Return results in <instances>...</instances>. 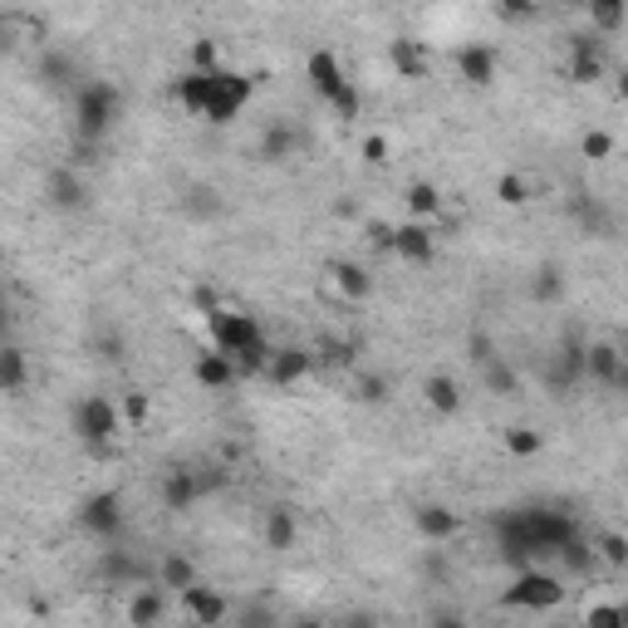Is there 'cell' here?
Returning <instances> with one entry per match:
<instances>
[{"mask_svg": "<svg viewBox=\"0 0 628 628\" xmlns=\"http://www.w3.org/2000/svg\"><path fill=\"white\" fill-rule=\"evenodd\" d=\"M206 329H212V349L226 354V359L236 363L240 379H250V373H266L270 339H266V329H260L256 314H240V310L216 305L212 314H206Z\"/></svg>", "mask_w": 628, "mask_h": 628, "instance_id": "obj_1", "label": "cell"}, {"mask_svg": "<svg viewBox=\"0 0 628 628\" xmlns=\"http://www.w3.org/2000/svg\"><path fill=\"white\" fill-rule=\"evenodd\" d=\"M123 113V93L109 79H79L75 83V133L79 143H103Z\"/></svg>", "mask_w": 628, "mask_h": 628, "instance_id": "obj_2", "label": "cell"}, {"mask_svg": "<svg viewBox=\"0 0 628 628\" xmlns=\"http://www.w3.org/2000/svg\"><path fill=\"white\" fill-rule=\"evenodd\" d=\"M516 520H520V536H526V546L530 554H560L564 546H574L580 540V520L570 516V511H554V506H526V511H516Z\"/></svg>", "mask_w": 628, "mask_h": 628, "instance_id": "obj_3", "label": "cell"}, {"mask_svg": "<svg viewBox=\"0 0 628 628\" xmlns=\"http://www.w3.org/2000/svg\"><path fill=\"white\" fill-rule=\"evenodd\" d=\"M564 604V580L550 570H516L511 584L501 590V609H526V614H546V609H560Z\"/></svg>", "mask_w": 628, "mask_h": 628, "instance_id": "obj_4", "label": "cell"}, {"mask_svg": "<svg viewBox=\"0 0 628 628\" xmlns=\"http://www.w3.org/2000/svg\"><path fill=\"white\" fill-rule=\"evenodd\" d=\"M69 427H75V437L83 447H93V452H109L113 442H119L123 433V417H119V403L103 393H89L75 403V413H69Z\"/></svg>", "mask_w": 628, "mask_h": 628, "instance_id": "obj_5", "label": "cell"}, {"mask_svg": "<svg viewBox=\"0 0 628 628\" xmlns=\"http://www.w3.org/2000/svg\"><path fill=\"white\" fill-rule=\"evenodd\" d=\"M250 99H256V79L240 75V69H216L212 103H206V123H212V128H226V123H236L240 113L250 109Z\"/></svg>", "mask_w": 628, "mask_h": 628, "instance_id": "obj_6", "label": "cell"}, {"mask_svg": "<svg viewBox=\"0 0 628 628\" xmlns=\"http://www.w3.org/2000/svg\"><path fill=\"white\" fill-rule=\"evenodd\" d=\"M75 526L93 540H119L123 536V491H93L79 501Z\"/></svg>", "mask_w": 628, "mask_h": 628, "instance_id": "obj_7", "label": "cell"}, {"mask_svg": "<svg viewBox=\"0 0 628 628\" xmlns=\"http://www.w3.org/2000/svg\"><path fill=\"white\" fill-rule=\"evenodd\" d=\"M89 177L79 172V162H59L45 172V202L55 206V212H83L89 206Z\"/></svg>", "mask_w": 628, "mask_h": 628, "instance_id": "obj_8", "label": "cell"}, {"mask_svg": "<svg viewBox=\"0 0 628 628\" xmlns=\"http://www.w3.org/2000/svg\"><path fill=\"white\" fill-rule=\"evenodd\" d=\"M584 379L599 389H624L628 383V359L614 339H590L584 344Z\"/></svg>", "mask_w": 628, "mask_h": 628, "instance_id": "obj_9", "label": "cell"}, {"mask_svg": "<svg viewBox=\"0 0 628 628\" xmlns=\"http://www.w3.org/2000/svg\"><path fill=\"white\" fill-rule=\"evenodd\" d=\"M609 75V59H604V40L599 35H570V59H564V79L570 83H599Z\"/></svg>", "mask_w": 628, "mask_h": 628, "instance_id": "obj_10", "label": "cell"}, {"mask_svg": "<svg viewBox=\"0 0 628 628\" xmlns=\"http://www.w3.org/2000/svg\"><path fill=\"white\" fill-rule=\"evenodd\" d=\"M389 250L403 260V266H433L437 260V232L427 222L389 226Z\"/></svg>", "mask_w": 628, "mask_h": 628, "instance_id": "obj_11", "label": "cell"}, {"mask_svg": "<svg viewBox=\"0 0 628 628\" xmlns=\"http://www.w3.org/2000/svg\"><path fill=\"white\" fill-rule=\"evenodd\" d=\"M177 599H182L187 619H192L197 628H222L226 619H232V599H226L216 584H206V580H197L192 590H182Z\"/></svg>", "mask_w": 628, "mask_h": 628, "instance_id": "obj_12", "label": "cell"}, {"mask_svg": "<svg viewBox=\"0 0 628 628\" xmlns=\"http://www.w3.org/2000/svg\"><path fill=\"white\" fill-rule=\"evenodd\" d=\"M206 491H212V486H206L192 467H172V471H162V481H157V501H162V511H172V516L192 511Z\"/></svg>", "mask_w": 628, "mask_h": 628, "instance_id": "obj_13", "label": "cell"}, {"mask_svg": "<svg viewBox=\"0 0 628 628\" xmlns=\"http://www.w3.org/2000/svg\"><path fill=\"white\" fill-rule=\"evenodd\" d=\"M413 530L427 546H447V540L462 536V516H457L452 506H442V501H423V506L413 511Z\"/></svg>", "mask_w": 628, "mask_h": 628, "instance_id": "obj_14", "label": "cell"}, {"mask_svg": "<svg viewBox=\"0 0 628 628\" xmlns=\"http://www.w3.org/2000/svg\"><path fill=\"white\" fill-rule=\"evenodd\" d=\"M305 83H310L314 99L329 103L334 93L349 83V69L339 65V55H334V49H310V59H305Z\"/></svg>", "mask_w": 628, "mask_h": 628, "instance_id": "obj_15", "label": "cell"}, {"mask_svg": "<svg viewBox=\"0 0 628 628\" xmlns=\"http://www.w3.org/2000/svg\"><path fill=\"white\" fill-rule=\"evenodd\" d=\"M314 373V354L300 349V344H285V349H270V363H266V379L276 389H300Z\"/></svg>", "mask_w": 628, "mask_h": 628, "instance_id": "obj_16", "label": "cell"}, {"mask_svg": "<svg viewBox=\"0 0 628 628\" xmlns=\"http://www.w3.org/2000/svg\"><path fill=\"white\" fill-rule=\"evenodd\" d=\"M202 580L197 574V560L192 554H182V550H167V554H157V570H153V584L162 594H182V590H192V584Z\"/></svg>", "mask_w": 628, "mask_h": 628, "instance_id": "obj_17", "label": "cell"}, {"mask_svg": "<svg viewBox=\"0 0 628 628\" xmlns=\"http://www.w3.org/2000/svg\"><path fill=\"white\" fill-rule=\"evenodd\" d=\"M123 614H128V628H162L167 619V594L157 590V584H138V590L128 594V604H123Z\"/></svg>", "mask_w": 628, "mask_h": 628, "instance_id": "obj_18", "label": "cell"}, {"mask_svg": "<svg viewBox=\"0 0 628 628\" xmlns=\"http://www.w3.org/2000/svg\"><path fill=\"white\" fill-rule=\"evenodd\" d=\"M212 83H216V75H192V69H182V75L172 79L177 109H182L187 119H206V103H212Z\"/></svg>", "mask_w": 628, "mask_h": 628, "instance_id": "obj_19", "label": "cell"}, {"mask_svg": "<svg viewBox=\"0 0 628 628\" xmlns=\"http://www.w3.org/2000/svg\"><path fill=\"white\" fill-rule=\"evenodd\" d=\"M496 69H501V59H496V49L491 45H462L457 49V75H462L471 89H491V83H496Z\"/></svg>", "mask_w": 628, "mask_h": 628, "instance_id": "obj_20", "label": "cell"}, {"mask_svg": "<svg viewBox=\"0 0 628 628\" xmlns=\"http://www.w3.org/2000/svg\"><path fill=\"white\" fill-rule=\"evenodd\" d=\"M192 379H197V389H206V393H226L232 383L240 379L236 373V363L226 359V354H216V349H202L192 359Z\"/></svg>", "mask_w": 628, "mask_h": 628, "instance_id": "obj_21", "label": "cell"}, {"mask_svg": "<svg viewBox=\"0 0 628 628\" xmlns=\"http://www.w3.org/2000/svg\"><path fill=\"white\" fill-rule=\"evenodd\" d=\"M389 65H393V75L397 79H407V83H417L433 69V59H427V49H423V40H413V35H397L389 40Z\"/></svg>", "mask_w": 628, "mask_h": 628, "instance_id": "obj_22", "label": "cell"}, {"mask_svg": "<svg viewBox=\"0 0 628 628\" xmlns=\"http://www.w3.org/2000/svg\"><path fill=\"white\" fill-rule=\"evenodd\" d=\"M423 403L433 407L437 417H457L462 413V403H467V393H462V383H457L452 373H427L423 379Z\"/></svg>", "mask_w": 628, "mask_h": 628, "instance_id": "obj_23", "label": "cell"}, {"mask_svg": "<svg viewBox=\"0 0 628 628\" xmlns=\"http://www.w3.org/2000/svg\"><path fill=\"white\" fill-rule=\"evenodd\" d=\"M35 79L45 83V89H69V83H79V65H75V55L69 49H40V59H35Z\"/></svg>", "mask_w": 628, "mask_h": 628, "instance_id": "obj_24", "label": "cell"}, {"mask_svg": "<svg viewBox=\"0 0 628 628\" xmlns=\"http://www.w3.org/2000/svg\"><path fill=\"white\" fill-rule=\"evenodd\" d=\"M329 280L344 300H354V305H363V300L373 295V276H369V266H359V260H329Z\"/></svg>", "mask_w": 628, "mask_h": 628, "instance_id": "obj_25", "label": "cell"}, {"mask_svg": "<svg viewBox=\"0 0 628 628\" xmlns=\"http://www.w3.org/2000/svg\"><path fill=\"white\" fill-rule=\"evenodd\" d=\"M256 153H260V162H290V157L300 153V128L295 123H285V119H276L266 133H260Z\"/></svg>", "mask_w": 628, "mask_h": 628, "instance_id": "obj_26", "label": "cell"}, {"mask_svg": "<svg viewBox=\"0 0 628 628\" xmlns=\"http://www.w3.org/2000/svg\"><path fill=\"white\" fill-rule=\"evenodd\" d=\"M295 540H300L295 511H290V506H270L266 511V546L276 554H285V550H295Z\"/></svg>", "mask_w": 628, "mask_h": 628, "instance_id": "obj_27", "label": "cell"}, {"mask_svg": "<svg viewBox=\"0 0 628 628\" xmlns=\"http://www.w3.org/2000/svg\"><path fill=\"white\" fill-rule=\"evenodd\" d=\"M403 206H407V216H413V222H427V226H433V216L442 212V192H437L433 182H407Z\"/></svg>", "mask_w": 628, "mask_h": 628, "instance_id": "obj_28", "label": "cell"}, {"mask_svg": "<svg viewBox=\"0 0 628 628\" xmlns=\"http://www.w3.org/2000/svg\"><path fill=\"white\" fill-rule=\"evenodd\" d=\"M30 383V363L20 344H0V393H20Z\"/></svg>", "mask_w": 628, "mask_h": 628, "instance_id": "obj_29", "label": "cell"}, {"mask_svg": "<svg viewBox=\"0 0 628 628\" xmlns=\"http://www.w3.org/2000/svg\"><path fill=\"white\" fill-rule=\"evenodd\" d=\"M501 447H506V457H520V462H526V457L546 452V437H540L536 427L516 423V427H506V433H501Z\"/></svg>", "mask_w": 628, "mask_h": 628, "instance_id": "obj_30", "label": "cell"}, {"mask_svg": "<svg viewBox=\"0 0 628 628\" xmlns=\"http://www.w3.org/2000/svg\"><path fill=\"white\" fill-rule=\"evenodd\" d=\"M481 389H486L491 397H516L520 393V373L511 369L506 359H496V363H486V369H481Z\"/></svg>", "mask_w": 628, "mask_h": 628, "instance_id": "obj_31", "label": "cell"}, {"mask_svg": "<svg viewBox=\"0 0 628 628\" xmlns=\"http://www.w3.org/2000/svg\"><path fill=\"white\" fill-rule=\"evenodd\" d=\"M232 619H236V628H280L276 604H266V599H246V604H236Z\"/></svg>", "mask_w": 628, "mask_h": 628, "instance_id": "obj_32", "label": "cell"}, {"mask_svg": "<svg viewBox=\"0 0 628 628\" xmlns=\"http://www.w3.org/2000/svg\"><path fill=\"white\" fill-rule=\"evenodd\" d=\"M187 69H192V75H216V69H222V45H216V40H192V45H187Z\"/></svg>", "mask_w": 628, "mask_h": 628, "instance_id": "obj_33", "label": "cell"}, {"mask_svg": "<svg viewBox=\"0 0 628 628\" xmlns=\"http://www.w3.org/2000/svg\"><path fill=\"white\" fill-rule=\"evenodd\" d=\"M628 20V10L619 5V0H604V5H590V35H619Z\"/></svg>", "mask_w": 628, "mask_h": 628, "instance_id": "obj_34", "label": "cell"}, {"mask_svg": "<svg viewBox=\"0 0 628 628\" xmlns=\"http://www.w3.org/2000/svg\"><path fill=\"white\" fill-rule=\"evenodd\" d=\"M530 295H536L540 305H560L564 300V270L560 266H540L536 280H530Z\"/></svg>", "mask_w": 628, "mask_h": 628, "instance_id": "obj_35", "label": "cell"}, {"mask_svg": "<svg viewBox=\"0 0 628 628\" xmlns=\"http://www.w3.org/2000/svg\"><path fill=\"white\" fill-rule=\"evenodd\" d=\"M590 550H594V560H604L609 570H624V564H628V536H624V530H604Z\"/></svg>", "mask_w": 628, "mask_h": 628, "instance_id": "obj_36", "label": "cell"}, {"mask_svg": "<svg viewBox=\"0 0 628 628\" xmlns=\"http://www.w3.org/2000/svg\"><path fill=\"white\" fill-rule=\"evenodd\" d=\"M324 109L334 113V123H354V119H359V113H363V93H359V83L349 79L339 93H334L329 103H324Z\"/></svg>", "mask_w": 628, "mask_h": 628, "instance_id": "obj_37", "label": "cell"}, {"mask_svg": "<svg viewBox=\"0 0 628 628\" xmlns=\"http://www.w3.org/2000/svg\"><path fill=\"white\" fill-rule=\"evenodd\" d=\"M584 628H628V609L619 599H599L584 609Z\"/></svg>", "mask_w": 628, "mask_h": 628, "instance_id": "obj_38", "label": "cell"}, {"mask_svg": "<svg viewBox=\"0 0 628 628\" xmlns=\"http://www.w3.org/2000/svg\"><path fill=\"white\" fill-rule=\"evenodd\" d=\"M580 153L590 157V162H609V157L619 153V138H614L609 128H590V133L580 138Z\"/></svg>", "mask_w": 628, "mask_h": 628, "instance_id": "obj_39", "label": "cell"}, {"mask_svg": "<svg viewBox=\"0 0 628 628\" xmlns=\"http://www.w3.org/2000/svg\"><path fill=\"white\" fill-rule=\"evenodd\" d=\"M496 202L501 206H530V182L520 172H501L496 177Z\"/></svg>", "mask_w": 628, "mask_h": 628, "instance_id": "obj_40", "label": "cell"}, {"mask_svg": "<svg viewBox=\"0 0 628 628\" xmlns=\"http://www.w3.org/2000/svg\"><path fill=\"white\" fill-rule=\"evenodd\" d=\"M119 417H123V427H148V417H153V403H148V393H123L119 397Z\"/></svg>", "mask_w": 628, "mask_h": 628, "instance_id": "obj_41", "label": "cell"}, {"mask_svg": "<svg viewBox=\"0 0 628 628\" xmlns=\"http://www.w3.org/2000/svg\"><path fill=\"white\" fill-rule=\"evenodd\" d=\"M354 397L369 407H379L383 397H389V379L383 373H354Z\"/></svg>", "mask_w": 628, "mask_h": 628, "instance_id": "obj_42", "label": "cell"}, {"mask_svg": "<svg viewBox=\"0 0 628 628\" xmlns=\"http://www.w3.org/2000/svg\"><path fill=\"white\" fill-rule=\"evenodd\" d=\"M359 157H363V167H389V157H393V143H389V133H369V138L359 143Z\"/></svg>", "mask_w": 628, "mask_h": 628, "instance_id": "obj_43", "label": "cell"}, {"mask_svg": "<svg viewBox=\"0 0 628 628\" xmlns=\"http://www.w3.org/2000/svg\"><path fill=\"white\" fill-rule=\"evenodd\" d=\"M467 359L476 363V369H486V363H496L501 354H496V339H491L486 329H471L467 334Z\"/></svg>", "mask_w": 628, "mask_h": 628, "instance_id": "obj_44", "label": "cell"}, {"mask_svg": "<svg viewBox=\"0 0 628 628\" xmlns=\"http://www.w3.org/2000/svg\"><path fill=\"white\" fill-rule=\"evenodd\" d=\"M491 15H496L501 25H520V20H536L540 5H530V0H496V5H491Z\"/></svg>", "mask_w": 628, "mask_h": 628, "instance_id": "obj_45", "label": "cell"}, {"mask_svg": "<svg viewBox=\"0 0 628 628\" xmlns=\"http://www.w3.org/2000/svg\"><path fill=\"white\" fill-rule=\"evenodd\" d=\"M554 560H560L564 570H574V574H590L594 564H599V560H594V550L584 546V540H574V546H564L560 554H554Z\"/></svg>", "mask_w": 628, "mask_h": 628, "instance_id": "obj_46", "label": "cell"}, {"mask_svg": "<svg viewBox=\"0 0 628 628\" xmlns=\"http://www.w3.org/2000/svg\"><path fill=\"white\" fill-rule=\"evenodd\" d=\"M427 628H471L462 609H433L427 614Z\"/></svg>", "mask_w": 628, "mask_h": 628, "instance_id": "obj_47", "label": "cell"}, {"mask_svg": "<svg viewBox=\"0 0 628 628\" xmlns=\"http://www.w3.org/2000/svg\"><path fill=\"white\" fill-rule=\"evenodd\" d=\"M187 197H192V202H187V206H192L197 216H212V212H216V192H212V187H192V192H187Z\"/></svg>", "mask_w": 628, "mask_h": 628, "instance_id": "obj_48", "label": "cell"}, {"mask_svg": "<svg viewBox=\"0 0 628 628\" xmlns=\"http://www.w3.org/2000/svg\"><path fill=\"white\" fill-rule=\"evenodd\" d=\"M10 329H15V314H10V300L0 295V344H10Z\"/></svg>", "mask_w": 628, "mask_h": 628, "instance_id": "obj_49", "label": "cell"}, {"mask_svg": "<svg viewBox=\"0 0 628 628\" xmlns=\"http://www.w3.org/2000/svg\"><path fill=\"white\" fill-rule=\"evenodd\" d=\"M344 628H379V619H373V614H349Z\"/></svg>", "mask_w": 628, "mask_h": 628, "instance_id": "obj_50", "label": "cell"}, {"mask_svg": "<svg viewBox=\"0 0 628 628\" xmlns=\"http://www.w3.org/2000/svg\"><path fill=\"white\" fill-rule=\"evenodd\" d=\"M5 49H15V30H10V20H0V55Z\"/></svg>", "mask_w": 628, "mask_h": 628, "instance_id": "obj_51", "label": "cell"}, {"mask_svg": "<svg viewBox=\"0 0 628 628\" xmlns=\"http://www.w3.org/2000/svg\"><path fill=\"white\" fill-rule=\"evenodd\" d=\"M290 628H329V624H319V619H300V624H290Z\"/></svg>", "mask_w": 628, "mask_h": 628, "instance_id": "obj_52", "label": "cell"}]
</instances>
